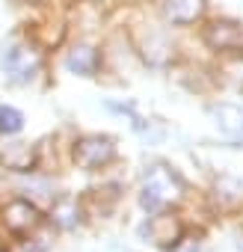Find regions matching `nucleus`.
Instances as JSON below:
<instances>
[{
	"instance_id": "6e6552de",
	"label": "nucleus",
	"mask_w": 243,
	"mask_h": 252,
	"mask_svg": "<svg viewBox=\"0 0 243 252\" xmlns=\"http://www.w3.org/2000/svg\"><path fill=\"white\" fill-rule=\"evenodd\" d=\"M213 119H216V128L231 137L234 143H243V110L234 104H213L211 107Z\"/></svg>"
},
{
	"instance_id": "1a4fd4ad",
	"label": "nucleus",
	"mask_w": 243,
	"mask_h": 252,
	"mask_svg": "<svg viewBox=\"0 0 243 252\" xmlns=\"http://www.w3.org/2000/svg\"><path fill=\"white\" fill-rule=\"evenodd\" d=\"M98 65H101V57H98V51L92 45H77L65 57V68L71 74H80V77H95Z\"/></svg>"
},
{
	"instance_id": "0eeeda50",
	"label": "nucleus",
	"mask_w": 243,
	"mask_h": 252,
	"mask_svg": "<svg viewBox=\"0 0 243 252\" xmlns=\"http://www.w3.org/2000/svg\"><path fill=\"white\" fill-rule=\"evenodd\" d=\"M3 65H6V71H9L15 80L24 83V80H30V77L39 71L42 57H39V51H33V48H12V51L6 54Z\"/></svg>"
},
{
	"instance_id": "f257e3e1",
	"label": "nucleus",
	"mask_w": 243,
	"mask_h": 252,
	"mask_svg": "<svg viewBox=\"0 0 243 252\" xmlns=\"http://www.w3.org/2000/svg\"><path fill=\"white\" fill-rule=\"evenodd\" d=\"M181 196H184V178H181L175 169L157 163V166H152V169L146 172L143 187H140V205H143L149 214L166 211V208L175 205Z\"/></svg>"
},
{
	"instance_id": "9b49d317",
	"label": "nucleus",
	"mask_w": 243,
	"mask_h": 252,
	"mask_svg": "<svg viewBox=\"0 0 243 252\" xmlns=\"http://www.w3.org/2000/svg\"><path fill=\"white\" fill-rule=\"evenodd\" d=\"M24 128V113L9 107V104H0V134H18Z\"/></svg>"
},
{
	"instance_id": "20e7f679",
	"label": "nucleus",
	"mask_w": 243,
	"mask_h": 252,
	"mask_svg": "<svg viewBox=\"0 0 243 252\" xmlns=\"http://www.w3.org/2000/svg\"><path fill=\"white\" fill-rule=\"evenodd\" d=\"M0 220H3V225L12 234H30V231H36L42 225V211L27 199H12V202L3 205Z\"/></svg>"
},
{
	"instance_id": "f03ea898",
	"label": "nucleus",
	"mask_w": 243,
	"mask_h": 252,
	"mask_svg": "<svg viewBox=\"0 0 243 252\" xmlns=\"http://www.w3.org/2000/svg\"><path fill=\"white\" fill-rule=\"evenodd\" d=\"M74 160L80 169H101V166L116 160V143L110 137H101V134L80 137L74 143Z\"/></svg>"
},
{
	"instance_id": "39448f33",
	"label": "nucleus",
	"mask_w": 243,
	"mask_h": 252,
	"mask_svg": "<svg viewBox=\"0 0 243 252\" xmlns=\"http://www.w3.org/2000/svg\"><path fill=\"white\" fill-rule=\"evenodd\" d=\"M205 42L219 54H243V27L234 21H213L205 30Z\"/></svg>"
},
{
	"instance_id": "423d86ee",
	"label": "nucleus",
	"mask_w": 243,
	"mask_h": 252,
	"mask_svg": "<svg viewBox=\"0 0 243 252\" xmlns=\"http://www.w3.org/2000/svg\"><path fill=\"white\" fill-rule=\"evenodd\" d=\"M160 12L169 24L187 27V24H196L202 18L205 0H160Z\"/></svg>"
},
{
	"instance_id": "f8f14e48",
	"label": "nucleus",
	"mask_w": 243,
	"mask_h": 252,
	"mask_svg": "<svg viewBox=\"0 0 243 252\" xmlns=\"http://www.w3.org/2000/svg\"><path fill=\"white\" fill-rule=\"evenodd\" d=\"M237 249H240V252H243V231H240V234H237Z\"/></svg>"
},
{
	"instance_id": "7ed1b4c3",
	"label": "nucleus",
	"mask_w": 243,
	"mask_h": 252,
	"mask_svg": "<svg viewBox=\"0 0 243 252\" xmlns=\"http://www.w3.org/2000/svg\"><path fill=\"white\" fill-rule=\"evenodd\" d=\"M143 234L160 246V249H175L181 240H184V222L175 217V214H166V211H157L146 225H143Z\"/></svg>"
},
{
	"instance_id": "9d476101",
	"label": "nucleus",
	"mask_w": 243,
	"mask_h": 252,
	"mask_svg": "<svg viewBox=\"0 0 243 252\" xmlns=\"http://www.w3.org/2000/svg\"><path fill=\"white\" fill-rule=\"evenodd\" d=\"M0 160H3V166L12 169V172H30V169L36 166V152H33L30 146L18 143V146H9Z\"/></svg>"
}]
</instances>
